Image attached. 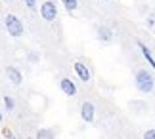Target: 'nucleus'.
<instances>
[{
    "label": "nucleus",
    "mask_w": 155,
    "mask_h": 139,
    "mask_svg": "<svg viewBox=\"0 0 155 139\" xmlns=\"http://www.w3.org/2000/svg\"><path fill=\"white\" fill-rule=\"evenodd\" d=\"M134 84H136V88H138L140 93L147 95V93H151L155 90V76L147 69H140L136 72V76H134Z\"/></svg>",
    "instance_id": "nucleus-1"
},
{
    "label": "nucleus",
    "mask_w": 155,
    "mask_h": 139,
    "mask_svg": "<svg viewBox=\"0 0 155 139\" xmlns=\"http://www.w3.org/2000/svg\"><path fill=\"white\" fill-rule=\"evenodd\" d=\"M4 29L8 31L10 36H14V38H19V36L25 34V27H23L21 19L14 14H8L4 17Z\"/></svg>",
    "instance_id": "nucleus-2"
},
{
    "label": "nucleus",
    "mask_w": 155,
    "mask_h": 139,
    "mask_svg": "<svg viewBox=\"0 0 155 139\" xmlns=\"http://www.w3.org/2000/svg\"><path fill=\"white\" fill-rule=\"evenodd\" d=\"M40 15H42V19L48 21V23L56 21L58 19V6H56V2H54V0H46V2L40 4Z\"/></svg>",
    "instance_id": "nucleus-3"
},
{
    "label": "nucleus",
    "mask_w": 155,
    "mask_h": 139,
    "mask_svg": "<svg viewBox=\"0 0 155 139\" xmlns=\"http://www.w3.org/2000/svg\"><path fill=\"white\" fill-rule=\"evenodd\" d=\"M94 116H96V107H94V103L92 101H84L81 105V118L86 124H90V122H94Z\"/></svg>",
    "instance_id": "nucleus-4"
},
{
    "label": "nucleus",
    "mask_w": 155,
    "mask_h": 139,
    "mask_svg": "<svg viewBox=\"0 0 155 139\" xmlns=\"http://www.w3.org/2000/svg\"><path fill=\"white\" fill-rule=\"evenodd\" d=\"M96 38H98V42H102V44H111L113 38H115V33H113L111 27L102 25V27H98V31H96Z\"/></svg>",
    "instance_id": "nucleus-5"
},
{
    "label": "nucleus",
    "mask_w": 155,
    "mask_h": 139,
    "mask_svg": "<svg viewBox=\"0 0 155 139\" xmlns=\"http://www.w3.org/2000/svg\"><path fill=\"white\" fill-rule=\"evenodd\" d=\"M73 69H75V72H77V76H79L84 84L92 80V72H90V69H88L82 61H75V63H73Z\"/></svg>",
    "instance_id": "nucleus-6"
},
{
    "label": "nucleus",
    "mask_w": 155,
    "mask_h": 139,
    "mask_svg": "<svg viewBox=\"0 0 155 139\" xmlns=\"http://www.w3.org/2000/svg\"><path fill=\"white\" fill-rule=\"evenodd\" d=\"M6 76H8V80L14 84V86H19V84L23 82V72L17 69V67H12V65H8V67L4 69Z\"/></svg>",
    "instance_id": "nucleus-7"
},
{
    "label": "nucleus",
    "mask_w": 155,
    "mask_h": 139,
    "mask_svg": "<svg viewBox=\"0 0 155 139\" xmlns=\"http://www.w3.org/2000/svg\"><path fill=\"white\" fill-rule=\"evenodd\" d=\"M59 90H61L63 95H67V97H75L77 95V86L71 78H59Z\"/></svg>",
    "instance_id": "nucleus-8"
},
{
    "label": "nucleus",
    "mask_w": 155,
    "mask_h": 139,
    "mask_svg": "<svg viewBox=\"0 0 155 139\" xmlns=\"http://www.w3.org/2000/svg\"><path fill=\"white\" fill-rule=\"evenodd\" d=\"M138 48H140V52H142V55L146 57V61H147V65H150L151 69H155V59H153V55H151V52H150V48H147L144 42H140L138 40Z\"/></svg>",
    "instance_id": "nucleus-9"
},
{
    "label": "nucleus",
    "mask_w": 155,
    "mask_h": 139,
    "mask_svg": "<svg viewBox=\"0 0 155 139\" xmlns=\"http://www.w3.org/2000/svg\"><path fill=\"white\" fill-rule=\"evenodd\" d=\"M61 4L65 6L67 11H75L77 8H79V0H61Z\"/></svg>",
    "instance_id": "nucleus-10"
},
{
    "label": "nucleus",
    "mask_w": 155,
    "mask_h": 139,
    "mask_svg": "<svg viewBox=\"0 0 155 139\" xmlns=\"http://www.w3.org/2000/svg\"><path fill=\"white\" fill-rule=\"evenodd\" d=\"M4 107H6V111H8V112L15 111V101H14V97H10V95H4Z\"/></svg>",
    "instance_id": "nucleus-11"
},
{
    "label": "nucleus",
    "mask_w": 155,
    "mask_h": 139,
    "mask_svg": "<svg viewBox=\"0 0 155 139\" xmlns=\"http://www.w3.org/2000/svg\"><path fill=\"white\" fill-rule=\"evenodd\" d=\"M56 134H54V130H48V128H40L37 131V137H54Z\"/></svg>",
    "instance_id": "nucleus-12"
},
{
    "label": "nucleus",
    "mask_w": 155,
    "mask_h": 139,
    "mask_svg": "<svg viewBox=\"0 0 155 139\" xmlns=\"http://www.w3.org/2000/svg\"><path fill=\"white\" fill-rule=\"evenodd\" d=\"M29 61H31V63H38L40 61V55H38V53H35V52H31V53H29Z\"/></svg>",
    "instance_id": "nucleus-13"
},
{
    "label": "nucleus",
    "mask_w": 155,
    "mask_h": 139,
    "mask_svg": "<svg viewBox=\"0 0 155 139\" xmlns=\"http://www.w3.org/2000/svg\"><path fill=\"white\" fill-rule=\"evenodd\" d=\"M146 23H147V27H155V14H150V15H147Z\"/></svg>",
    "instance_id": "nucleus-14"
},
{
    "label": "nucleus",
    "mask_w": 155,
    "mask_h": 139,
    "mask_svg": "<svg viewBox=\"0 0 155 139\" xmlns=\"http://www.w3.org/2000/svg\"><path fill=\"white\" fill-rule=\"evenodd\" d=\"M25 6L29 10H37V0H25Z\"/></svg>",
    "instance_id": "nucleus-15"
},
{
    "label": "nucleus",
    "mask_w": 155,
    "mask_h": 139,
    "mask_svg": "<svg viewBox=\"0 0 155 139\" xmlns=\"http://www.w3.org/2000/svg\"><path fill=\"white\" fill-rule=\"evenodd\" d=\"M144 137H146V139H155V130H147V131H144Z\"/></svg>",
    "instance_id": "nucleus-16"
},
{
    "label": "nucleus",
    "mask_w": 155,
    "mask_h": 139,
    "mask_svg": "<svg viewBox=\"0 0 155 139\" xmlns=\"http://www.w3.org/2000/svg\"><path fill=\"white\" fill-rule=\"evenodd\" d=\"M2 122H4V114L0 112V124H2Z\"/></svg>",
    "instance_id": "nucleus-17"
},
{
    "label": "nucleus",
    "mask_w": 155,
    "mask_h": 139,
    "mask_svg": "<svg viewBox=\"0 0 155 139\" xmlns=\"http://www.w3.org/2000/svg\"><path fill=\"white\" fill-rule=\"evenodd\" d=\"M102 2H111V0H102Z\"/></svg>",
    "instance_id": "nucleus-18"
},
{
    "label": "nucleus",
    "mask_w": 155,
    "mask_h": 139,
    "mask_svg": "<svg viewBox=\"0 0 155 139\" xmlns=\"http://www.w3.org/2000/svg\"><path fill=\"white\" fill-rule=\"evenodd\" d=\"M4 2H12V0H4Z\"/></svg>",
    "instance_id": "nucleus-19"
}]
</instances>
